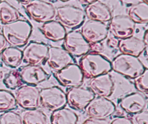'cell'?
Instances as JSON below:
<instances>
[{"instance_id": "cell-1", "label": "cell", "mask_w": 148, "mask_h": 124, "mask_svg": "<svg viewBox=\"0 0 148 124\" xmlns=\"http://www.w3.org/2000/svg\"><path fill=\"white\" fill-rule=\"evenodd\" d=\"M33 26L26 20H15L4 24L1 32L7 44L14 47H23L27 45L32 34Z\"/></svg>"}, {"instance_id": "cell-2", "label": "cell", "mask_w": 148, "mask_h": 124, "mask_svg": "<svg viewBox=\"0 0 148 124\" xmlns=\"http://www.w3.org/2000/svg\"><path fill=\"white\" fill-rule=\"evenodd\" d=\"M79 66L84 78L89 79L112 71L111 61L102 54L94 52H89L81 57Z\"/></svg>"}, {"instance_id": "cell-3", "label": "cell", "mask_w": 148, "mask_h": 124, "mask_svg": "<svg viewBox=\"0 0 148 124\" xmlns=\"http://www.w3.org/2000/svg\"><path fill=\"white\" fill-rule=\"evenodd\" d=\"M111 62L113 71L131 79L141 75L147 68L138 57L122 53L115 57Z\"/></svg>"}, {"instance_id": "cell-4", "label": "cell", "mask_w": 148, "mask_h": 124, "mask_svg": "<svg viewBox=\"0 0 148 124\" xmlns=\"http://www.w3.org/2000/svg\"><path fill=\"white\" fill-rule=\"evenodd\" d=\"M56 15L64 27L73 29L82 26L86 18L83 9L71 4L58 7Z\"/></svg>"}, {"instance_id": "cell-5", "label": "cell", "mask_w": 148, "mask_h": 124, "mask_svg": "<svg viewBox=\"0 0 148 124\" xmlns=\"http://www.w3.org/2000/svg\"><path fill=\"white\" fill-rule=\"evenodd\" d=\"M25 9L30 18L38 23H46L53 20L56 16L54 6L44 0H31L25 4Z\"/></svg>"}, {"instance_id": "cell-6", "label": "cell", "mask_w": 148, "mask_h": 124, "mask_svg": "<svg viewBox=\"0 0 148 124\" xmlns=\"http://www.w3.org/2000/svg\"><path fill=\"white\" fill-rule=\"evenodd\" d=\"M67 104L66 93L59 87H46L40 90V105L50 111L64 107Z\"/></svg>"}, {"instance_id": "cell-7", "label": "cell", "mask_w": 148, "mask_h": 124, "mask_svg": "<svg viewBox=\"0 0 148 124\" xmlns=\"http://www.w3.org/2000/svg\"><path fill=\"white\" fill-rule=\"evenodd\" d=\"M64 49L73 57H79L90 52V44L79 30H73L66 33L64 39Z\"/></svg>"}, {"instance_id": "cell-8", "label": "cell", "mask_w": 148, "mask_h": 124, "mask_svg": "<svg viewBox=\"0 0 148 124\" xmlns=\"http://www.w3.org/2000/svg\"><path fill=\"white\" fill-rule=\"evenodd\" d=\"M54 77L61 85L69 89L82 86L85 78L79 65L75 62L56 71Z\"/></svg>"}, {"instance_id": "cell-9", "label": "cell", "mask_w": 148, "mask_h": 124, "mask_svg": "<svg viewBox=\"0 0 148 124\" xmlns=\"http://www.w3.org/2000/svg\"><path fill=\"white\" fill-rule=\"evenodd\" d=\"M85 110L89 118L107 119L115 113L116 107L114 102L109 99L97 97L88 104Z\"/></svg>"}, {"instance_id": "cell-10", "label": "cell", "mask_w": 148, "mask_h": 124, "mask_svg": "<svg viewBox=\"0 0 148 124\" xmlns=\"http://www.w3.org/2000/svg\"><path fill=\"white\" fill-rule=\"evenodd\" d=\"M17 104L24 110L36 109L40 105V90L36 86L22 85L15 92Z\"/></svg>"}, {"instance_id": "cell-11", "label": "cell", "mask_w": 148, "mask_h": 124, "mask_svg": "<svg viewBox=\"0 0 148 124\" xmlns=\"http://www.w3.org/2000/svg\"><path fill=\"white\" fill-rule=\"evenodd\" d=\"M80 32L90 44H93L102 42L107 39L109 33V28L106 23L88 20L82 25Z\"/></svg>"}, {"instance_id": "cell-12", "label": "cell", "mask_w": 148, "mask_h": 124, "mask_svg": "<svg viewBox=\"0 0 148 124\" xmlns=\"http://www.w3.org/2000/svg\"><path fill=\"white\" fill-rule=\"evenodd\" d=\"M108 28L114 37L119 40L133 36L136 24L126 15H117L111 17Z\"/></svg>"}, {"instance_id": "cell-13", "label": "cell", "mask_w": 148, "mask_h": 124, "mask_svg": "<svg viewBox=\"0 0 148 124\" xmlns=\"http://www.w3.org/2000/svg\"><path fill=\"white\" fill-rule=\"evenodd\" d=\"M66 95L67 104L76 110H82L86 108L90 103L95 97V94L88 87H72L68 90Z\"/></svg>"}, {"instance_id": "cell-14", "label": "cell", "mask_w": 148, "mask_h": 124, "mask_svg": "<svg viewBox=\"0 0 148 124\" xmlns=\"http://www.w3.org/2000/svg\"><path fill=\"white\" fill-rule=\"evenodd\" d=\"M49 46L43 42H30L23 50V61L28 65H39L48 57Z\"/></svg>"}, {"instance_id": "cell-15", "label": "cell", "mask_w": 148, "mask_h": 124, "mask_svg": "<svg viewBox=\"0 0 148 124\" xmlns=\"http://www.w3.org/2000/svg\"><path fill=\"white\" fill-rule=\"evenodd\" d=\"M147 104V97L139 91L127 94L119 102V105L121 110L131 115H135L145 110Z\"/></svg>"}, {"instance_id": "cell-16", "label": "cell", "mask_w": 148, "mask_h": 124, "mask_svg": "<svg viewBox=\"0 0 148 124\" xmlns=\"http://www.w3.org/2000/svg\"><path fill=\"white\" fill-rule=\"evenodd\" d=\"M47 62L49 66L54 71H59L68 65L75 62L73 56L64 48L59 46H49Z\"/></svg>"}, {"instance_id": "cell-17", "label": "cell", "mask_w": 148, "mask_h": 124, "mask_svg": "<svg viewBox=\"0 0 148 124\" xmlns=\"http://www.w3.org/2000/svg\"><path fill=\"white\" fill-rule=\"evenodd\" d=\"M89 86L95 95L108 98L114 93L115 84L112 76L109 73H105L91 78Z\"/></svg>"}, {"instance_id": "cell-18", "label": "cell", "mask_w": 148, "mask_h": 124, "mask_svg": "<svg viewBox=\"0 0 148 124\" xmlns=\"http://www.w3.org/2000/svg\"><path fill=\"white\" fill-rule=\"evenodd\" d=\"M23 84L36 86L49 79V74L40 65H27L20 71Z\"/></svg>"}, {"instance_id": "cell-19", "label": "cell", "mask_w": 148, "mask_h": 124, "mask_svg": "<svg viewBox=\"0 0 148 124\" xmlns=\"http://www.w3.org/2000/svg\"><path fill=\"white\" fill-rule=\"evenodd\" d=\"M85 12L89 20H97L103 23L109 22L113 17L111 8L100 0L88 4Z\"/></svg>"}, {"instance_id": "cell-20", "label": "cell", "mask_w": 148, "mask_h": 124, "mask_svg": "<svg viewBox=\"0 0 148 124\" xmlns=\"http://www.w3.org/2000/svg\"><path fill=\"white\" fill-rule=\"evenodd\" d=\"M118 48L122 54L138 57L147 50V46L143 41L136 36H132L119 41Z\"/></svg>"}, {"instance_id": "cell-21", "label": "cell", "mask_w": 148, "mask_h": 124, "mask_svg": "<svg viewBox=\"0 0 148 124\" xmlns=\"http://www.w3.org/2000/svg\"><path fill=\"white\" fill-rule=\"evenodd\" d=\"M40 30L46 39L54 42L64 40L67 33L66 28L60 22L53 20L43 23Z\"/></svg>"}, {"instance_id": "cell-22", "label": "cell", "mask_w": 148, "mask_h": 124, "mask_svg": "<svg viewBox=\"0 0 148 124\" xmlns=\"http://www.w3.org/2000/svg\"><path fill=\"white\" fill-rule=\"evenodd\" d=\"M127 15L135 24H147L148 22V4L139 1L130 6Z\"/></svg>"}, {"instance_id": "cell-23", "label": "cell", "mask_w": 148, "mask_h": 124, "mask_svg": "<svg viewBox=\"0 0 148 124\" xmlns=\"http://www.w3.org/2000/svg\"><path fill=\"white\" fill-rule=\"evenodd\" d=\"M50 121L51 124H77L78 116L71 109L62 107L53 111Z\"/></svg>"}, {"instance_id": "cell-24", "label": "cell", "mask_w": 148, "mask_h": 124, "mask_svg": "<svg viewBox=\"0 0 148 124\" xmlns=\"http://www.w3.org/2000/svg\"><path fill=\"white\" fill-rule=\"evenodd\" d=\"M1 58L7 66L16 68L23 62V51L18 47L7 46L1 53Z\"/></svg>"}, {"instance_id": "cell-25", "label": "cell", "mask_w": 148, "mask_h": 124, "mask_svg": "<svg viewBox=\"0 0 148 124\" xmlns=\"http://www.w3.org/2000/svg\"><path fill=\"white\" fill-rule=\"evenodd\" d=\"M20 116L23 124H49L46 113L38 108L23 110Z\"/></svg>"}, {"instance_id": "cell-26", "label": "cell", "mask_w": 148, "mask_h": 124, "mask_svg": "<svg viewBox=\"0 0 148 124\" xmlns=\"http://www.w3.org/2000/svg\"><path fill=\"white\" fill-rule=\"evenodd\" d=\"M20 14L18 10L7 1H0V22L4 24L19 20Z\"/></svg>"}, {"instance_id": "cell-27", "label": "cell", "mask_w": 148, "mask_h": 124, "mask_svg": "<svg viewBox=\"0 0 148 124\" xmlns=\"http://www.w3.org/2000/svg\"><path fill=\"white\" fill-rule=\"evenodd\" d=\"M17 105L15 97L11 91L0 89V113L13 110Z\"/></svg>"}, {"instance_id": "cell-28", "label": "cell", "mask_w": 148, "mask_h": 124, "mask_svg": "<svg viewBox=\"0 0 148 124\" xmlns=\"http://www.w3.org/2000/svg\"><path fill=\"white\" fill-rule=\"evenodd\" d=\"M3 83L6 87L10 89H16L23 85V81L20 75V71L12 70L4 76Z\"/></svg>"}, {"instance_id": "cell-29", "label": "cell", "mask_w": 148, "mask_h": 124, "mask_svg": "<svg viewBox=\"0 0 148 124\" xmlns=\"http://www.w3.org/2000/svg\"><path fill=\"white\" fill-rule=\"evenodd\" d=\"M134 84L136 89L140 93H143L145 95L148 94V70L146 68L145 71L134 78Z\"/></svg>"}, {"instance_id": "cell-30", "label": "cell", "mask_w": 148, "mask_h": 124, "mask_svg": "<svg viewBox=\"0 0 148 124\" xmlns=\"http://www.w3.org/2000/svg\"><path fill=\"white\" fill-rule=\"evenodd\" d=\"M0 123L1 124H23L21 116L19 113L9 110L4 112L0 116Z\"/></svg>"}, {"instance_id": "cell-31", "label": "cell", "mask_w": 148, "mask_h": 124, "mask_svg": "<svg viewBox=\"0 0 148 124\" xmlns=\"http://www.w3.org/2000/svg\"><path fill=\"white\" fill-rule=\"evenodd\" d=\"M134 124H148V112L144 110L140 113L134 115L132 118Z\"/></svg>"}, {"instance_id": "cell-32", "label": "cell", "mask_w": 148, "mask_h": 124, "mask_svg": "<svg viewBox=\"0 0 148 124\" xmlns=\"http://www.w3.org/2000/svg\"><path fill=\"white\" fill-rule=\"evenodd\" d=\"M110 124H134L132 119L125 116H119L114 118Z\"/></svg>"}, {"instance_id": "cell-33", "label": "cell", "mask_w": 148, "mask_h": 124, "mask_svg": "<svg viewBox=\"0 0 148 124\" xmlns=\"http://www.w3.org/2000/svg\"><path fill=\"white\" fill-rule=\"evenodd\" d=\"M111 121L108 119H98L94 118H88L82 124H110Z\"/></svg>"}, {"instance_id": "cell-34", "label": "cell", "mask_w": 148, "mask_h": 124, "mask_svg": "<svg viewBox=\"0 0 148 124\" xmlns=\"http://www.w3.org/2000/svg\"><path fill=\"white\" fill-rule=\"evenodd\" d=\"M104 50V46L102 42H97V43L90 44V51L91 52L101 53Z\"/></svg>"}, {"instance_id": "cell-35", "label": "cell", "mask_w": 148, "mask_h": 124, "mask_svg": "<svg viewBox=\"0 0 148 124\" xmlns=\"http://www.w3.org/2000/svg\"><path fill=\"white\" fill-rule=\"evenodd\" d=\"M119 39L115 37H111L108 39V42H107V44L111 48H116L118 47L119 44Z\"/></svg>"}, {"instance_id": "cell-36", "label": "cell", "mask_w": 148, "mask_h": 124, "mask_svg": "<svg viewBox=\"0 0 148 124\" xmlns=\"http://www.w3.org/2000/svg\"><path fill=\"white\" fill-rule=\"evenodd\" d=\"M7 43L6 42L5 39H4V36L2 35V33H0V54L7 47Z\"/></svg>"}, {"instance_id": "cell-37", "label": "cell", "mask_w": 148, "mask_h": 124, "mask_svg": "<svg viewBox=\"0 0 148 124\" xmlns=\"http://www.w3.org/2000/svg\"><path fill=\"white\" fill-rule=\"evenodd\" d=\"M143 41L144 42V43L145 44L146 46H148V30H146L145 31V33H144V36H143Z\"/></svg>"}, {"instance_id": "cell-38", "label": "cell", "mask_w": 148, "mask_h": 124, "mask_svg": "<svg viewBox=\"0 0 148 124\" xmlns=\"http://www.w3.org/2000/svg\"><path fill=\"white\" fill-rule=\"evenodd\" d=\"M81 3L82 4H91V3L94 2V1H97V0H79Z\"/></svg>"}, {"instance_id": "cell-39", "label": "cell", "mask_w": 148, "mask_h": 124, "mask_svg": "<svg viewBox=\"0 0 148 124\" xmlns=\"http://www.w3.org/2000/svg\"><path fill=\"white\" fill-rule=\"evenodd\" d=\"M16 1H18V2L21 3V4H25H25H28V3L30 2V1H31V0H16Z\"/></svg>"}, {"instance_id": "cell-40", "label": "cell", "mask_w": 148, "mask_h": 124, "mask_svg": "<svg viewBox=\"0 0 148 124\" xmlns=\"http://www.w3.org/2000/svg\"><path fill=\"white\" fill-rule=\"evenodd\" d=\"M61 1H64V2H65V1H69V0H60Z\"/></svg>"}, {"instance_id": "cell-41", "label": "cell", "mask_w": 148, "mask_h": 124, "mask_svg": "<svg viewBox=\"0 0 148 124\" xmlns=\"http://www.w3.org/2000/svg\"><path fill=\"white\" fill-rule=\"evenodd\" d=\"M144 1V2L147 3L148 2V0H143V1Z\"/></svg>"}, {"instance_id": "cell-42", "label": "cell", "mask_w": 148, "mask_h": 124, "mask_svg": "<svg viewBox=\"0 0 148 124\" xmlns=\"http://www.w3.org/2000/svg\"><path fill=\"white\" fill-rule=\"evenodd\" d=\"M1 1V0H0V1Z\"/></svg>"}, {"instance_id": "cell-43", "label": "cell", "mask_w": 148, "mask_h": 124, "mask_svg": "<svg viewBox=\"0 0 148 124\" xmlns=\"http://www.w3.org/2000/svg\"><path fill=\"white\" fill-rule=\"evenodd\" d=\"M0 124H1V123H0Z\"/></svg>"}]
</instances>
